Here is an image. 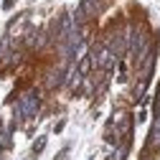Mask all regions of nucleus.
<instances>
[{
  "label": "nucleus",
  "instance_id": "nucleus-1",
  "mask_svg": "<svg viewBox=\"0 0 160 160\" xmlns=\"http://www.w3.org/2000/svg\"><path fill=\"white\" fill-rule=\"evenodd\" d=\"M36 109H38V102H36V97H26V99H23V107H21V112H23L26 117H31Z\"/></svg>",
  "mask_w": 160,
  "mask_h": 160
},
{
  "label": "nucleus",
  "instance_id": "nucleus-2",
  "mask_svg": "<svg viewBox=\"0 0 160 160\" xmlns=\"http://www.w3.org/2000/svg\"><path fill=\"white\" fill-rule=\"evenodd\" d=\"M92 61H94V58L92 56H87V58H82V64H79V74H89V69H92Z\"/></svg>",
  "mask_w": 160,
  "mask_h": 160
},
{
  "label": "nucleus",
  "instance_id": "nucleus-3",
  "mask_svg": "<svg viewBox=\"0 0 160 160\" xmlns=\"http://www.w3.org/2000/svg\"><path fill=\"white\" fill-rule=\"evenodd\" d=\"M43 142H46V140L41 137V140H38V142H36V148H33V152H38V150H41V148H43Z\"/></svg>",
  "mask_w": 160,
  "mask_h": 160
}]
</instances>
